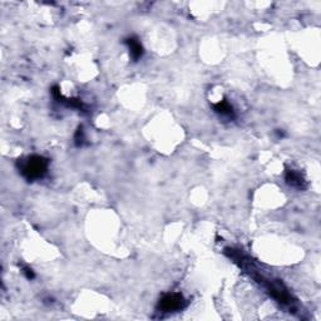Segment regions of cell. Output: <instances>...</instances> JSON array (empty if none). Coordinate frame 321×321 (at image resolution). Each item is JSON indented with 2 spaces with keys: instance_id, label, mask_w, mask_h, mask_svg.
Wrapping results in <instances>:
<instances>
[{
  "instance_id": "1",
  "label": "cell",
  "mask_w": 321,
  "mask_h": 321,
  "mask_svg": "<svg viewBox=\"0 0 321 321\" xmlns=\"http://www.w3.org/2000/svg\"><path fill=\"white\" fill-rule=\"evenodd\" d=\"M45 170H47V162L43 158L32 157L24 166L23 172L25 173L28 178H39L42 177Z\"/></svg>"
},
{
  "instance_id": "2",
  "label": "cell",
  "mask_w": 321,
  "mask_h": 321,
  "mask_svg": "<svg viewBox=\"0 0 321 321\" xmlns=\"http://www.w3.org/2000/svg\"><path fill=\"white\" fill-rule=\"evenodd\" d=\"M182 303H183V299L181 295H167L164 296L163 300L160 301V305L166 311H172V310L181 309Z\"/></svg>"
},
{
  "instance_id": "3",
  "label": "cell",
  "mask_w": 321,
  "mask_h": 321,
  "mask_svg": "<svg viewBox=\"0 0 321 321\" xmlns=\"http://www.w3.org/2000/svg\"><path fill=\"white\" fill-rule=\"evenodd\" d=\"M128 45H129V49H131L132 57L134 59H138V58L142 55V47L138 42H136L134 39H128Z\"/></svg>"
}]
</instances>
